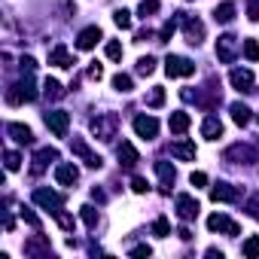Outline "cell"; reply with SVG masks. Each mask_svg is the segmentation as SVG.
Wrapping results in <instances>:
<instances>
[{
	"instance_id": "cell-1",
	"label": "cell",
	"mask_w": 259,
	"mask_h": 259,
	"mask_svg": "<svg viewBox=\"0 0 259 259\" xmlns=\"http://www.w3.org/2000/svg\"><path fill=\"white\" fill-rule=\"evenodd\" d=\"M34 98H37V89H34L31 73H25V79L16 82V85H10V92H7V101H10L13 107H19V104H25V101H34Z\"/></svg>"
},
{
	"instance_id": "cell-2",
	"label": "cell",
	"mask_w": 259,
	"mask_h": 259,
	"mask_svg": "<svg viewBox=\"0 0 259 259\" xmlns=\"http://www.w3.org/2000/svg\"><path fill=\"white\" fill-rule=\"evenodd\" d=\"M116 125H119V119H116L113 113L95 116V119H92V135L101 138V141H113V138H116Z\"/></svg>"
},
{
	"instance_id": "cell-3",
	"label": "cell",
	"mask_w": 259,
	"mask_h": 259,
	"mask_svg": "<svg viewBox=\"0 0 259 259\" xmlns=\"http://www.w3.org/2000/svg\"><path fill=\"white\" fill-rule=\"evenodd\" d=\"M180 16V25H183V34H186V43L198 46L204 40V25L195 19V16H186V13H177Z\"/></svg>"
},
{
	"instance_id": "cell-4",
	"label": "cell",
	"mask_w": 259,
	"mask_h": 259,
	"mask_svg": "<svg viewBox=\"0 0 259 259\" xmlns=\"http://www.w3.org/2000/svg\"><path fill=\"white\" fill-rule=\"evenodd\" d=\"M70 150H73V156H76V159H82L89 168H101V165H104V159H101V156H98V153L82 141V138H73V141H70Z\"/></svg>"
},
{
	"instance_id": "cell-5",
	"label": "cell",
	"mask_w": 259,
	"mask_h": 259,
	"mask_svg": "<svg viewBox=\"0 0 259 259\" xmlns=\"http://www.w3.org/2000/svg\"><path fill=\"white\" fill-rule=\"evenodd\" d=\"M165 73L168 76H192L195 73V64L183 55H168L165 58Z\"/></svg>"
},
{
	"instance_id": "cell-6",
	"label": "cell",
	"mask_w": 259,
	"mask_h": 259,
	"mask_svg": "<svg viewBox=\"0 0 259 259\" xmlns=\"http://www.w3.org/2000/svg\"><path fill=\"white\" fill-rule=\"evenodd\" d=\"M46 128L55 135V138H67V128H70V116L64 110H52L46 113Z\"/></svg>"
},
{
	"instance_id": "cell-7",
	"label": "cell",
	"mask_w": 259,
	"mask_h": 259,
	"mask_svg": "<svg viewBox=\"0 0 259 259\" xmlns=\"http://www.w3.org/2000/svg\"><path fill=\"white\" fill-rule=\"evenodd\" d=\"M223 159H226V162H235V165H253V162H256V150H253V147H244V144H235V147L226 150Z\"/></svg>"
},
{
	"instance_id": "cell-8",
	"label": "cell",
	"mask_w": 259,
	"mask_h": 259,
	"mask_svg": "<svg viewBox=\"0 0 259 259\" xmlns=\"http://www.w3.org/2000/svg\"><path fill=\"white\" fill-rule=\"evenodd\" d=\"M135 132H138V138H144V141H153L156 135H159V119L156 116H135Z\"/></svg>"
},
{
	"instance_id": "cell-9",
	"label": "cell",
	"mask_w": 259,
	"mask_h": 259,
	"mask_svg": "<svg viewBox=\"0 0 259 259\" xmlns=\"http://www.w3.org/2000/svg\"><path fill=\"white\" fill-rule=\"evenodd\" d=\"M34 201H37L40 207H46L49 213H58L61 204H64V198H61L58 192H52V189H34Z\"/></svg>"
},
{
	"instance_id": "cell-10",
	"label": "cell",
	"mask_w": 259,
	"mask_h": 259,
	"mask_svg": "<svg viewBox=\"0 0 259 259\" xmlns=\"http://www.w3.org/2000/svg\"><path fill=\"white\" fill-rule=\"evenodd\" d=\"M49 162H58V150L55 147H43L34 153V165H31V174H43L49 168Z\"/></svg>"
},
{
	"instance_id": "cell-11",
	"label": "cell",
	"mask_w": 259,
	"mask_h": 259,
	"mask_svg": "<svg viewBox=\"0 0 259 259\" xmlns=\"http://www.w3.org/2000/svg\"><path fill=\"white\" fill-rule=\"evenodd\" d=\"M76 180H79L76 165H70V162H58V165H55V183H58V186H73Z\"/></svg>"
},
{
	"instance_id": "cell-12",
	"label": "cell",
	"mask_w": 259,
	"mask_h": 259,
	"mask_svg": "<svg viewBox=\"0 0 259 259\" xmlns=\"http://www.w3.org/2000/svg\"><path fill=\"white\" fill-rule=\"evenodd\" d=\"M207 229H210V232H226V235H241L238 223H232V220H229V217H223V213L207 217Z\"/></svg>"
},
{
	"instance_id": "cell-13",
	"label": "cell",
	"mask_w": 259,
	"mask_h": 259,
	"mask_svg": "<svg viewBox=\"0 0 259 259\" xmlns=\"http://www.w3.org/2000/svg\"><path fill=\"white\" fill-rule=\"evenodd\" d=\"M210 198L213 201H238L241 198V189L232 186V183H217V186H210Z\"/></svg>"
},
{
	"instance_id": "cell-14",
	"label": "cell",
	"mask_w": 259,
	"mask_h": 259,
	"mask_svg": "<svg viewBox=\"0 0 259 259\" xmlns=\"http://www.w3.org/2000/svg\"><path fill=\"white\" fill-rule=\"evenodd\" d=\"M98 40H101V28H98V25H92V28L79 31V37H76V49L89 52V49H95V46H98Z\"/></svg>"
},
{
	"instance_id": "cell-15",
	"label": "cell",
	"mask_w": 259,
	"mask_h": 259,
	"mask_svg": "<svg viewBox=\"0 0 259 259\" xmlns=\"http://www.w3.org/2000/svg\"><path fill=\"white\" fill-rule=\"evenodd\" d=\"M235 37L232 34H223L220 37V43H217V58L223 61V64H229V61H235Z\"/></svg>"
},
{
	"instance_id": "cell-16",
	"label": "cell",
	"mask_w": 259,
	"mask_h": 259,
	"mask_svg": "<svg viewBox=\"0 0 259 259\" xmlns=\"http://www.w3.org/2000/svg\"><path fill=\"white\" fill-rule=\"evenodd\" d=\"M229 82H232L238 92H250V89H253V70L238 67V70H232V73H229Z\"/></svg>"
},
{
	"instance_id": "cell-17",
	"label": "cell",
	"mask_w": 259,
	"mask_h": 259,
	"mask_svg": "<svg viewBox=\"0 0 259 259\" xmlns=\"http://www.w3.org/2000/svg\"><path fill=\"white\" fill-rule=\"evenodd\" d=\"M177 217L180 220H195L198 217V201L192 195H177Z\"/></svg>"
},
{
	"instance_id": "cell-18",
	"label": "cell",
	"mask_w": 259,
	"mask_h": 259,
	"mask_svg": "<svg viewBox=\"0 0 259 259\" xmlns=\"http://www.w3.org/2000/svg\"><path fill=\"white\" fill-rule=\"evenodd\" d=\"M7 135L16 141V144H34V132L28 125H22V122H10L7 125Z\"/></svg>"
},
{
	"instance_id": "cell-19",
	"label": "cell",
	"mask_w": 259,
	"mask_h": 259,
	"mask_svg": "<svg viewBox=\"0 0 259 259\" xmlns=\"http://www.w3.org/2000/svg\"><path fill=\"white\" fill-rule=\"evenodd\" d=\"M116 156H119V165L122 168H135L138 162H141V156H138V150L128 144V141H122L119 144V150H116Z\"/></svg>"
},
{
	"instance_id": "cell-20",
	"label": "cell",
	"mask_w": 259,
	"mask_h": 259,
	"mask_svg": "<svg viewBox=\"0 0 259 259\" xmlns=\"http://www.w3.org/2000/svg\"><path fill=\"white\" fill-rule=\"evenodd\" d=\"M49 64H52V67H73L76 61H73V55L67 52V46H55V49L49 52Z\"/></svg>"
},
{
	"instance_id": "cell-21",
	"label": "cell",
	"mask_w": 259,
	"mask_h": 259,
	"mask_svg": "<svg viewBox=\"0 0 259 259\" xmlns=\"http://www.w3.org/2000/svg\"><path fill=\"white\" fill-rule=\"evenodd\" d=\"M156 174L162 177V192H171V183L177 180V171L171 162H156Z\"/></svg>"
},
{
	"instance_id": "cell-22",
	"label": "cell",
	"mask_w": 259,
	"mask_h": 259,
	"mask_svg": "<svg viewBox=\"0 0 259 259\" xmlns=\"http://www.w3.org/2000/svg\"><path fill=\"white\" fill-rule=\"evenodd\" d=\"M171 156H177L183 162H195V144L192 141H177V144H171Z\"/></svg>"
},
{
	"instance_id": "cell-23",
	"label": "cell",
	"mask_w": 259,
	"mask_h": 259,
	"mask_svg": "<svg viewBox=\"0 0 259 259\" xmlns=\"http://www.w3.org/2000/svg\"><path fill=\"white\" fill-rule=\"evenodd\" d=\"M201 135H204L207 141H217V138H223V122H220L217 116H207V119L201 122Z\"/></svg>"
},
{
	"instance_id": "cell-24",
	"label": "cell",
	"mask_w": 259,
	"mask_h": 259,
	"mask_svg": "<svg viewBox=\"0 0 259 259\" xmlns=\"http://www.w3.org/2000/svg\"><path fill=\"white\" fill-rule=\"evenodd\" d=\"M168 125H171V132L174 135H183L186 128L192 125V119H189V113H183V110H177V113H171V119H168Z\"/></svg>"
},
{
	"instance_id": "cell-25",
	"label": "cell",
	"mask_w": 259,
	"mask_h": 259,
	"mask_svg": "<svg viewBox=\"0 0 259 259\" xmlns=\"http://www.w3.org/2000/svg\"><path fill=\"white\" fill-rule=\"evenodd\" d=\"M213 19H217L220 25H229V22L235 19V4H232V0H223V4H217Z\"/></svg>"
},
{
	"instance_id": "cell-26",
	"label": "cell",
	"mask_w": 259,
	"mask_h": 259,
	"mask_svg": "<svg viewBox=\"0 0 259 259\" xmlns=\"http://www.w3.org/2000/svg\"><path fill=\"white\" fill-rule=\"evenodd\" d=\"M229 110H232V119H235V125H247V122L253 119V110H250L247 104H241V101H235Z\"/></svg>"
},
{
	"instance_id": "cell-27",
	"label": "cell",
	"mask_w": 259,
	"mask_h": 259,
	"mask_svg": "<svg viewBox=\"0 0 259 259\" xmlns=\"http://www.w3.org/2000/svg\"><path fill=\"white\" fill-rule=\"evenodd\" d=\"M113 89L125 95V92H132V89H135V79L128 76V73H116V76H113Z\"/></svg>"
},
{
	"instance_id": "cell-28",
	"label": "cell",
	"mask_w": 259,
	"mask_h": 259,
	"mask_svg": "<svg viewBox=\"0 0 259 259\" xmlns=\"http://www.w3.org/2000/svg\"><path fill=\"white\" fill-rule=\"evenodd\" d=\"M43 95H46V98H52V101H58V98L64 95V89H61V82H58V79H46V82H43Z\"/></svg>"
},
{
	"instance_id": "cell-29",
	"label": "cell",
	"mask_w": 259,
	"mask_h": 259,
	"mask_svg": "<svg viewBox=\"0 0 259 259\" xmlns=\"http://www.w3.org/2000/svg\"><path fill=\"white\" fill-rule=\"evenodd\" d=\"M25 253H28V256H40V253H49V244H46L43 238H34V241H28V244H25Z\"/></svg>"
},
{
	"instance_id": "cell-30",
	"label": "cell",
	"mask_w": 259,
	"mask_h": 259,
	"mask_svg": "<svg viewBox=\"0 0 259 259\" xmlns=\"http://www.w3.org/2000/svg\"><path fill=\"white\" fill-rule=\"evenodd\" d=\"M79 217H82V223H85L89 229H95V226H98V210H95L92 204H82V207H79Z\"/></svg>"
},
{
	"instance_id": "cell-31",
	"label": "cell",
	"mask_w": 259,
	"mask_h": 259,
	"mask_svg": "<svg viewBox=\"0 0 259 259\" xmlns=\"http://www.w3.org/2000/svg\"><path fill=\"white\" fill-rule=\"evenodd\" d=\"M162 104H165V89H162V85L150 89V95H147V107H162Z\"/></svg>"
},
{
	"instance_id": "cell-32",
	"label": "cell",
	"mask_w": 259,
	"mask_h": 259,
	"mask_svg": "<svg viewBox=\"0 0 259 259\" xmlns=\"http://www.w3.org/2000/svg\"><path fill=\"white\" fill-rule=\"evenodd\" d=\"M113 22H116V28L128 31V28H132V13H128V10H116L113 13Z\"/></svg>"
},
{
	"instance_id": "cell-33",
	"label": "cell",
	"mask_w": 259,
	"mask_h": 259,
	"mask_svg": "<svg viewBox=\"0 0 259 259\" xmlns=\"http://www.w3.org/2000/svg\"><path fill=\"white\" fill-rule=\"evenodd\" d=\"M104 55H107L110 61H119V58H122V43H119V40H110V43L104 46Z\"/></svg>"
},
{
	"instance_id": "cell-34",
	"label": "cell",
	"mask_w": 259,
	"mask_h": 259,
	"mask_svg": "<svg viewBox=\"0 0 259 259\" xmlns=\"http://www.w3.org/2000/svg\"><path fill=\"white\" fill-rule=\"evenodd\" d=\"M4 162H7V171H19V168H22V156H19L16 150H7V153H4Z\"/></svg>"
},
{
	"instance_id": "cell-35",
	"label": "cell",
	"mask_w": 259,
	"mask_h": 259,
	"mask_svg": "<svg viewBox=\"0 0 259 259\" xmlns=\"http://www.w3.org/2000/svg\"><path fill=\"white\" fill-rule=\"evenodd\" d=\"M153 235H156V238H168V235H171V223H168L165 217H159V220L153 223Z\"/></svg>"
},
{
	"instance_id": "cell-36",
	"label": "cell",
	"mask_w": 259,
	"mask_h": 259,
	"mask_svg": "<svg viewBox=\"0 0 259 259\" xmlns=\"http://www.w3.org/2000/svg\"><path fill=\"white\" fill-rule=\"evenodd\" d=\"M153 70H156V58H153V55H147V58L138 61V73H141V76H150Z\"/></svg>"
},
{
	"instance_id": "cell-37",
	"label": "cell",
	"mask_w": 259,
	"mask_h": 259,
	"mask_svg": "<svg viewBox=\"0 0 259 259\" xmlns=\"http://www.w3.org/2000/svg\"><path fill=\"white\" fill-rule=\"evenodd\" d=\"M138 13H141L144 19H147V16H156V13H159V0H141Z\"/></svg>"
},
{
	"instance_id": "cell-38",
	"label": "cell",
	"mask_w": 259,
	"mask_h": 259,
	"mask_svg": "<svg viewBox=\"0 0 259 259\" xmlns=\"http://www.w3.org/2000/svg\"><path fill=\"white\" fill-rule=\"evenodd\" d=\"M241 49H244V55H247L250 61H259V43H256V40H244Z\"/></svg>"
},
{
	"instance_id": "cell-39",
	"label": "cell",
	"mask_w": 259,
	"mask_h": 259,
	"mask_svg": "<svg viewBox=\"0 0 259 259\" xmlns=\"http://www.w3.org/2000/svg\"><path fill=\"white\" fill-rule=\"evenodd\" d=\"M244 256H253V259H259V238H256V235L244 241Z\"/></svg>"
},
{
	"instance_id": "cell-40",
	"label": "cell",
	"mask_w": 259,
	"mask_h": 259,
	"mask_svg": "<svg viewBox=\"0 0 259 259\" xmlns=\"http://www.w3.org/2000/svg\"><path fill=\"white\" fill-rule=\"evenodd\" d=\"M244 210L253 217V220H259V192H253L250 198H247V204H244Z\"/></svg>"
},
{
	"instance_id": "cell-41",
	"label": "cell",
	"mask_w": 259,
	"mask_h": 259,
	"mask_svg": "<svg viewBox=\"0 0 259 259\" xmlns=\"http://www.w3.org/2000/svg\"><path fill=\"white\" fill-rule=\"evenodd\" d=\"M177 22H180V16H177ZM177 22H165V28H162V31H159V37H162V43H165V40H171V37H174V31H177Z\"/></svg>"
},
{
	"instance_id": "cell-42",
	"label": "cell",
	"mask_w": 259,
	"mask_h": 259,
	"mask_svg": "<svg viewBox=\"0 0 259 259\" xmlns=\"http://www.w3.org/2000/svg\"><path fill=\"white\" fill-rule=\"evenodd\" d=\"M19 67H22V73H34V70H37V61H34L31 55H22V61H19Z\"/></svg>"
},
{
	"instance_id": "cell-43",
	"label": "cell",
	"mask_w": 259,
	"mask_h": 259,
	"mask_svg": "<svg viewBox=\"0 0 259 259\" xmlns=\"http://www.w3.org/2000/svg\"><path fill=\"white\" fill-rule=\"evenodd\" d=\"M22 220H25V223H31L34 229H40V220H37V213H34L31 207H22Z\"/></svg>"
},
{
	"instance_id": "cell-44",
	"label": "cell",
	"mask_w": 259,
	"mask_h": 259,
	"mask_svg": "<svg viewBox=\"0 0 259 259\" xmlns=\"http://www.w3.org/2000/svg\"><path fill=\"white\" fill-rule=\"evenodd\" d=\"M189 183H192V186H207V174H204V171H192Z\"/></svg>"
},
{
	"instance_id": "cell-45",
	"label": "cell",
	"mask_w": 259,
	"mask_h": 259,
	"mask_svg": "<svg viewBox=\"0 0 259 259\" xmlns=\"http://www.w3.org/2000/svg\"><path fill=\"white\" fill-rule=\"evenodd\" d=\"M132 189H135V192H138V195H144V192H147V189H150V183H147V180H144V177H135V180H132Z\"/></svg>"
},
{
	"instance_id": "cell-46",
	"label": "cell",
	"mask_w": 259,
	"mask_h": 259,
	"mask_svg": "<svg viewBox=\"0 0 259 259\" xmlns=\"http://www.w3.org/2000/svg\"><path fill=\"white\" fill-rule=\"evenodd\" d=\"M85 76H89V79H95V82H101V76H104V67H101V64H92Z\"/></svg>"
},
{
	"instance_id": "cell-47",
	"label": "cell",
	"mask_w": 259,
	"mask_h": 259,
	"mask_svg": "<svg viewBox=\"0 0 259 259\" xmlns=\"http://www.w3.org/2000/svg\"><path fill=\"white\" fill-rule=\"evenodd\" d=\"M55 220H58V226H61V229H67V232L73 229V220H70L67 213H61V210H58V213H55Z\"/></svg>"
},
{
	"instance_id": "cell-48",
	"label": "cell",
	"mask_w": 259,
	"mask_h": 259,
	"mask_svg": "<svg viewBox=\"0 0 259 259\" xmlns=\"http://www.w3.org/2000/svg\"><path fill=\"white\" fill-rule=\"evenodd\" d=\"M150 253H153V247H150V244H141V247H135V250H132V256H138V259H144V256H150Z\"/></svg>"
},
{
	"instance_id": "cell-49",
	"label": "cell",
	"mask_w": 259,
	"mask_h": 259,
	"mask_svg": "<svg viewBox=\"0 0 259 259\" xmlns=\"http://www.w3.org/2000/svg\"><path fill=\"white\" fill-rule=\"evenodd\" d=\"M247 16L253 22H259V0H250V7H247Z\"/></svg>"
},
{
	"instance_id": "cell-50",
	"label": "cell",
	"mask_w": 259,
	"mask_h": 259,
	"mask_svg": "<svg viewBox=\"0 0 259 259\" xmlns=\"http://www.w3.org/2000/svg\"><path fill=\"white\" fill-rule=\"evenodd\" d=\"M92 198H95V201H107V195H104L101 189H92Z\"/></svg>"
},
{
	"instance_id": "cell-51",
	"label": "cell",
	"mask_w": 259,
	"mask_h": 259,
	"mask_svg": "<svg viewBox=\"0 0 259 259\" xmlns=\"http://www.w3.org/2000/svg\"><path fill=\"white\" fill-rule=\"evenodd\" d=\"M256 119H259V116H256Z\"/></svg>"
}]
</instances>
